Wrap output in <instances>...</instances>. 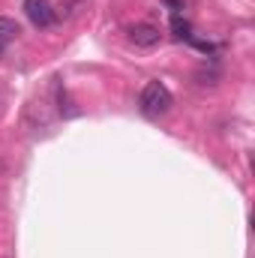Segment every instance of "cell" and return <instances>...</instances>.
<instances>
[{
    "label": "cell",
    "instance_id": "obj_2",
    "mask_svg": "<svg viewBox=\"0 0 255 258\" xmlns=\"http://www.w3.org/2000/svg\"><path fill=\"white\" fill-rule=\"evenodd\" d=\"M126 33H129V42H132L135 48H156V45H159V39H162L159 27H153V24H147V21L132 24Z\"/></svg>",
    "mask_w": 255,
    "mask_h": 258
},
{
    "label": "cell",
    "instance_id": "obj_3",
    "mask_svg": "<svg viewBox=\"0 0 255 258\" xmlns=\"http://www.w3.org/2000/svg\"><path fill=\"white\" fill-rule=\"evenodd\" d=\"M24 15L36 27H51L54 24V9L48 0H24Z\"/></svg>",
    "mask_w": 255,
    "mask_h": 258
},
{
    "label": "cell",
    "instance_id": "obj_4",
    "mask_svg": "<svg viewBox=\"0 0 255 258\" xmlns=\"http://www.w3.org/2000/svg\"><path fill=\"white\" fill-rule=\"evenodd\" d=\"M18 33H21L18 21H15V18H9V15H0V48L12 45V42L18 39Z\"/></svg>",
    "mask_w": 255,
    "mask_h": 258
},
{
    "label": "cell",
    "instance_id": "obj_5",
    "mask_svg": "<svg viewBox=\"0 0 255 258\" xmlns=\"http://www.w3.org/2000/svg\"><path fill=\"white\" fill-rule=\"evenodd\" d=\"M171 30H174V36H177V39H192L189 21H183L180 15H174V18H171Z\"/></svg>",
    "mask_w": 255,
    "mask_h": 258
},
{
    "label": "cell",
    "instance_id": "obj_6",
    "mask_svg": "<svg viewBox=\"0 0 255 258\" xmlns=\"http://www.w3.org/2000/svg\"><path fill=\"white\" fill-rule=\"evenodd\" d=\"M3 51H6V48H0V54H3Z\"/></svg>",
    "mask_w": 255,
    "mask_h": 258
},
{
    "label": "cell",
    "instance_id": "obj_1",
    "mask_svg": "<svg viewBox=\"0 0 255 258\" xmlns=\"http://www.w3.org/2000/svg\"><path fill=\"white\" fill-rule=\"evenodd\" d=\"M138 105H141L144 117H162L174 105V99H171V93H168V87L162 81H147L141 96H138Z\"/></svg>",
    "mask_w": 255,
    "mask_h": 258
}]
</instances>
